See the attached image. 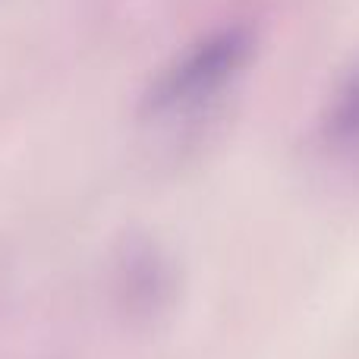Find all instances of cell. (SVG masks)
<instances>
[{"label":"cell","instance_id":"6da1fadb","mask_svg":"<svg viewBox=\"0 0 359 359\" xmlns=\"http://www.w3.org/2000/svg\"><path fill=\"white\" fill-rule=\"evenodd\" d=\"M252 54L255 35L243 25H224L202 35L158 69L142 95V117L164 120L198 111L240 79Z\"/></svg>","mask_w":359,"mask_h":359},{"label":"cell","instance_id":"7a4b0ae2","mask_svg":"<svg viewBox=\"0 0 359 359\" xmlns=\"http://www.w3.org/2000/svg\"><path fill=\"white\" fill-rule=\"evenodd\" d=\"M117 287L136 316H155L174 297V265L149 240H130L117 262Z\"/></svg>","mask_w":359,"mask_h":359},{"label":"cell","instance_id":"3957f363","mask_svg":"<svg viewBox=\"0 0 359 359\" xmlns=\"http://www.w3.org/2000/svg\"><path fill=\"white\" fill-rule=\"evenodd\" d=\"M322 136L328 149L334 151H344V155L359 151V69L350 73V79L331 98L328 111H325Z\"/></svg>","mask_w":359,"mask_h":359}]
</instances>
